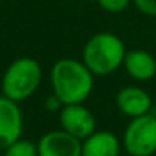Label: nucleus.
Returning <instances> with one entry per match:
<instances>
[{"instance_id": "nucleus-1", "label": "nucleus", "mask_w": 156, "mask_h": 156, "mask_svg": "<svg viewBox=\"0 0 156 156\" xmlns=\"http://www.w3.org/2000/svg\"><path fill=\"white\" fill-rule=\"evenodd\" d=\"M52 95L66 104H83L92 94L95 75L87 69L83 60L61 58L51 69Z\"/></svg>"}, {"instance_id": "nucleus-2", "label": "nucleus", "mask_w": 156, "mask_h": 156, "mask_svg": "<svg viewBox=\"0 0 156 156\" xmlns=\"http://www.w3.org/2000/svg\"><path fill=\"white\" fill-rule=\"evenodd\" d=\"M126 54V44L116 34L98 32L86 41L83 63L95 76H107L122 67Z\"/></svg>"}, {"instance_id": "nucleus-3", "label": "nucleus", "mask_w": 156, "mask_h": 156, "mask_svg": "<svg viewBox=\"0 0 156 156\" xmlns=\"http://www.w3.org/2000/svg\"><path fill=\"white\" fill-rule=\"evenodd\" d=\"M41 80L43 69L35 58H16L2 76V95L16 103L26 101L38 90Z\"/></svg>"}, {"instance_id": "nucleus-4", "label": "nucleus", "mask_w": 156, "mask_h": 156, "mask_svg": "<svg viewBox=\"0 0 156 156\" xmlns=\"http://www.w3.org/2000/svg\"><path fill=\"white\" fill-rule=\"evenodd\" d=\"M121 142L130 156H153L156 153V115L150 112L132 118Z\"/></svg>"}, {"instance_id": "nucleus-5", "label": "nucleus", "mask_w": 156, "mask_h": 156, "mask_svg": "<svg viewBox=\"0 0 156 156\" xmlns=\"http://www.w3.org/2000/svg\"><path fill=\"white\" fill-rule=\"evenodd\" d=\"M61 129L78 139H86L97 130V119L90 109L83 104H66L60 109Z\"/></svg>"}, {"instance_id": "nucleus-6", "label": "nucleus", "mask_w": 156, "mask_h": 156, "mask_svg": "<svg viewBox=\"0 0 156 156\" xmlns=\"http://www.w3.org/2000/svg\"><path fill=\"white\" fill-rule=\"evenodd\" d=\"M23 133V113L19 103L0 95V150L22 138Z\"/></svg>"}, {"instance_id": "nucleus-7", "label": "nucleus", "mask_w": 156, "mask_h": 156, "mask_svg": "<svg viewBox=\"0 0 156 156\" xmlns=\"http://www.w3.org/2000/svg\"><path fill=\"white\" fill-rule=\"evenodd\" d=\"M38 156H81V139L66 130H51L37 142Z\"/></svg>"}, {"instance_id": "nucleus-8", "label": "nucleus", "mask_w": 156, "mask_h": 156, "mask_svg": "<svg viewBox=\"0 0 156 156\" xmlns=\"http://www.w3.org/2000/svg\"><path fill=\"white\" fill-rule=\"evenodd\" d=\"M115 104L118 110L130 119L150 113L153 109L150 94L139 86H126L121 90H118L115 97Z\"/></svg>"}, {"instance_id": "nucleus-9", "label": "nucleus", "mask_w": 156, "mask_h": 156, "mask_svg": "<svg viewBox=\"0 0 156 156\" xmlns=\"http://www.w3.org/2000/svg\"><path fill=\"white\" fill-rule=\"evenodd\" d=\"M122 67L132 80L138 83H145L156 75V58L144 49L127 51Z\"/></svg>"}, {"instance_id": "nucleus-10", "label": "nucleus", "mask_w": 156, "mask_h": 156, "mask_svg": "<svg viewBox=\"0 0 156 156\" xmlns=\"http://www.w3.org/2000/svg\"><path fill=\"white\" fill-rule=\"evenodd\" d=\"M122 142L109 130H95L81 141V156H119Z\"/></svg>"}, {"instance_id": "nucleus-11", "label": "nucleus", "mask_w": 156, "mask_h": 156, "mask_svg": "<svg viewBox=\"0 0 156 156\" xmlns=\"http://www.w3.org/2000/svg\"><path fill=\"white\" fill-rule=\"evenodd\" d=\"M3 156H38L37 144L29 139L19 138L3 150Z\"/></svg>"}, {"instance_id": "nucleus-12", "label": "nucleus", "mask_w": 156, "mask_h": 156, "mask_svg": "<svg viewBox=\"0 0 156 156\" xmlns=\"http://www.w3.org/2000/svg\"><path fill=\"white\" fill-rule=\"evenodd\" d=\"M98 6L109 14H119L129 8L132 0H97Z\"/></svg>"}, {"instance_id": "nucleus-13", "label": "nucleus", "mask_w": 156, "mask_h": 156, "mask_svg": "<svg viewBox=\"0 0 156 156\" xmlns=\"http://www.w3.org/2000/svg\"><path fill=\"white\" fill-rule=\"evenodd\" d=\"M136 9L147 16V17H156V0H132Z\"/></svg>"}]
</instances>
